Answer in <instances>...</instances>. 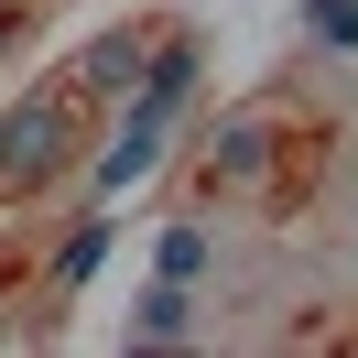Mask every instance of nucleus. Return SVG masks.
I'll return each mask as SVG.
<instances>
[{"label": "nucleus", "mask_w": 358, "mask_h": 358, "mask_svg": "<svg viewBox=\"0 0 358 358\" xmlns=\"http://www.w3.org/2000/svg\"><path fill=\"white\" fill-rule=\"evenodd\" d=\"M185 87H196V44H163L152 76H141V98H131V120H120L109 152H98V196H120L131 174H152V163H163V131H174Z\"/></svg>", "instance_id": "f257e3e1"}, {"label": "nucleus", "mask_w": 358, "mask_h": 358, "mask_svg": "<svg viewBox=\"0 0 358 358\" xmlns=\"http://www.w3.org/2000/svg\"><path fill=\"white\" fill-rule=\"evenodd\" d=\"M66 152V120L55 109H11V131H0V174H33V163Z\"/></svg>", "instance_id": "f03ea898"}, {"label": "nucleus", "mask_w": 358, "mask_h": 358, "mask_svg": "<svg viewBox=\"0 0 358 358\" xmlns=\"http://www.w3.org/2000/svg\"><path fill=\"white\" fill-rule=\"evenodd\" d=\"M131 336H141V348H174V336H196V304H185V282L141 293V304H131Z\"/></svg>", "instance_id": "7ed1b4c3"}, {"label": "nucleus", "mask_w": 358, "mask_h": 358, "mask_svg": "<svg viewBox=\"0 0 358 358\" xmlns=\"http://www.w3.org/2000/svg\"><path fill=\"white\" fill-rule=\"evenodd\" d=\"M304 33L315 55H358V0H304Z\"/></svg>", "instance_id": "20e7f679"}, {"label": "nucleus", "mask_w": 358, "mask_h": 358, "mask_svg": "<svg viewBox=\"0 0 358 358\" xmlns=\"http://www.w3.org/2000/svg\"><path fill=\"white\" fill-rule=\"evenodd\" d=\"M206 261H217V239H206V228H174V239H163V282H196Z\"/></svg>", "instance_id": "39448f33"}, {"label": "nucleus", "mask_w": 358, "mask_h": 358, "mask_svg": "<svg viewBox=\"0 0 358 358\" xmlns=\"http://www.w3.org/2000/svg\"><path fill=\"white\" fill-rule=\"evenodd\" d=\"M98 250H109V228H76V239H66V261H55V293H76V282H87V271H98Z\"/></svg>", "instance_id": "423d86ee"}]
</instances>
